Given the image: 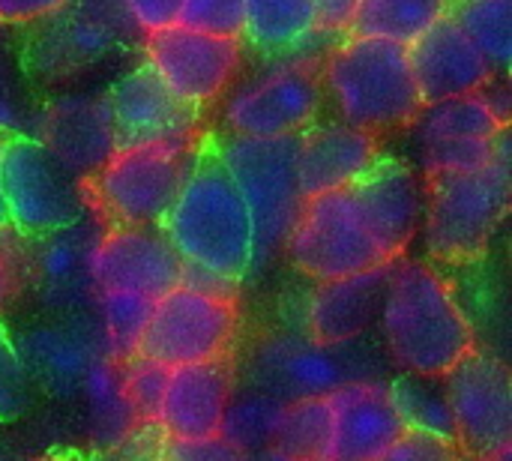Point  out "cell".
Returning a JSON list of instances; mask_svg holds the SVG:
<instances>
[{"instance_id":"40","label":"cell","mask_w":512,"mask_h":461,"mask_svg":"<svg viewBox=\"0 0 512 461\" xmlns=\"http://www.w3.org/2000/svg\"><path fill=\"white\" fill-rule=\"evenodd\" d=\"M165 435L156 426H138L126 441L105 450L102 461H159Z\"/></svg>"},{"instance_id":"35","label":"cell","mask_w":512,"mask_h":461,"mask_svg":"<svg viewBox=\"0 0 512 461\" xmlns=\"http://www.w3.org/2000/svg\"><path fill=\"white\" fill-rule=\"evenodd\" d=\"M120 378H123V393L126 402L141 426H156V411L162 402V390L168 381V369L147 360V357H126L120 363Z\"/></svg>"},{"instance_id":"5","label":"cell","mask_w":512,"mask_h":461,"mask_svg":"<svg viewBox=\"0 0 512 461\" xmlns=\"http://www.w3.org/2000/svg\"><path fill=\"white\" fill-rule=\"evenodd\" d=\"M510 132L495 159L477 171L426 177L423 249L441 264L480 261L510 213Z\"/></svg>"},{"instance_id":"25","label":"cell","mask_w":512,"mask_h":461,"mask_svg":"<svg viewBox=\"0 0 512 461\" xmlns=\"http://www.w3.org/2000/svg\"><path fill=\"white\" fill-rule=\"evenodd\" d=\"M408 57L423 105L480 93L498 78L453 15H444L423 36H417L408 45Z\"/></svg>"},{"instance_id":"30","label":"cell","mask_w":512,"mask_h":461,"mask_svg":"<svg viewBox=\"0 0 512 461\" xmlns=\"http://www.w3.org/2000/svg\"><path fill=\"white\" fill-rule=\"evenodd\" d=\"M330 435V414L327 399H294L282 405V414L276 420L270 453H276L285 461H324Z\"/></svg>"},{"instance_id":"27","label":"cell","mask_w":512,"mask_h":461,"mask_svg":"<svg viewBox=\"0 0 512 461\" xmlns=\"http://www.w3.org/2000/svg\"><path fill=\"white\" fill-rule=\"evenodd\" d=\"M333 42L318 30L315 0H246L243 45L261 57L330 48Z\"/></svg>"},{"instance_id":"9","label":"cell","mask_w":512,"mask_h":461,"mask_svg":"<svg viewBox=\"0 0 512 461\" xmlns=\"http://www.w3.org/2000/svg\"><path fill=\"white\" fill-rule=\"evenodd\" d=\"M0 195L9 228L30 240L93 210L87 180L72 174L36 135L0 138Z\"/></svg>"},{"instance_id":"1","label":"cell","mask_w":512,"mask_h":461,"mask_svg":"<svg viewBox=\"0 0 512 461\" xmlns=\"http://www.w3.org/2000/svg\"><path fill=\"white\" fill-rule=\"evenodd\" d=\"M378 318L390 360L408 375L444 378L477 348L471 318L426 261L390 264Z\"/></svg>"},{"instance_id":"43","label":"cell","mask_w":512,"mask_h":461,"mask_svg":"<svg viewBox=\"0 0 512 461\" xmlns=\"http://www.w3.org/2000/svg\"><path fill=\"white\" fill-rule=\"evenodd\" d=\"M60 3H66V0H0V21L27 27L33 21L45 18L48 12H54Z\"/></svg>"},{"instance_id":"46","label":"cell","mask_w":512,"mask_h":461,"mask_svg":"<svg viewBox=\"0 0 512 461\" xmlns=\"http://www.w3.org/2000/svg\"><path fill=\"white\" fill-rule=\"evenodd\" d=\"M0 461H18L15 459V453H12L3 441H0Z\"/></svg>"},{"instance_id":"22","label":"cell","mask_w":512,"mask_h":461,"mask_svg":"<svg viewBox=\"0 0 512 461\" xmlns=\"http://www.w3.org/2000/svg\"><path fill=\"white\" fill-rule=\"evenodd\" d=\"M324 399L330 414L324 461H375L408 429L384 384L354 381Z\"/></svg>"},{"instance_id":"48","label":"cell","mask_w":512,"mask_h":461,"mask_svg":"<svg viewBox=\"0 0 512 461\" xmlns=\"http://www.w3.org/2000/svg\"><path fill=\"white\" fill-rule=\"evenodd\" d=\"M465 461H477V459H465ZM489 461H510V456H501V459H489Z\"/></svg>"},{"instance_id":"4","label":"cell","mask_w":512,"mask_h":461,"mask_svg":"<svg viewBox=\"0 0 512 461\" xmlns=\"http://www.w3.org/2000/svg\"><path fill=\"white\" fill-rule=\"evenodd\" d=\"M321 84L336 117L372 135L408 129L423 108L408 45L378 36H339L321 57Z\"/></svg>"},{"instance_id":"23","label":"cell","mask_w":512,"mask_h":461,"mask_svg":"<svg viewBox=\"0 0 512 461\" xmlns=\"http://www.w3.org/2000/svg\"><path fill=\"white\" fill-rule=\"evenodd\" d=\"M231 396L228 360L168 369V381L156 411V429L165 435V441L219 438Z\"/></svg>"},{"instance_id":"19","label":"cell","mask_w":512,"mask_h":461,"mask_svg":"<svg viewBox=\"0 0 512 461\" xmlns=\"http://www.w3.org/2000/svg\"><path fill=\"white\" fill-rule=\"evenodd\" d=\"M90 270L99 291H129L150 300L183 282V258L162 225H105Z\"/></svg>"},{"instance_id":"31","label":"cell","mask_w":512,"mask_h":461,"mask_svg":"<svg viewBox=\"0 0 512 461\" xmlns=\"http://www.w3.org/2000/svg\"><path fill=\"white\" fill-rule=\"evenodd\" d=\"M495 75L507 78L512 66V0H456L450 12Z\"/></svg>"},{"instance_id":"8","label":"cell","mask_w":512,"mask_h":461,"mask_svg":"<svg viewBox=\"0 0 512 461\" xmlns=\"http://www.w3.org/2000/svg\"><path fill=\"white\" fill-rule=\"evenodd\" d=\"M198 147L201 138L114 150L87 180L93 210L105 225H162Z\"/></svg>"},{"instance_id":"38","label":"cell","mask_w":512,"mask_h":461,"mask_svg":"<svg viewBox=\"0 0 512 461\" xmlns=\"http://www.w3.org/2000/svg\"><path fill=\"white\" fill-rule=\"evenodd\" d=\"M375 461H465V456L456 441L408 426Z\"/></svg>"},{"instance_id":"21","label":"cell","mask_w":512,"mask_h":461,"mask_svg":"<svg viewBox=\"0 0 512 461\" xmlns=\"http://www.w3.org/2000/svg\"><path fill=\"white\" fill-rule=\"evenodd\" d=\"M351 192L384 258L390 264L405 258L423 225L426 177L405 159L381 156L375 168L351 186Z\"/></svg>"},{"instance_id":"26","label":"cell","mask_w":512,"mask_h":461,"mask_svg":"<svg viewBox=\"0 0 512 461\" xmlns=\"http://www.w3.org/2000/svg\"><path fill=\"white\" fill-rule=\"evenodd\" d=\"M387 273H390V264L357 273V276L318 282L315 294L309 297V309H306L309 339H315L321 345L357 342L375 324V318L381 312Z\"/></svg>"},{"instance_id":"7","label":"cell","mask_w":512,"mask_h":461,"mask_svg":"<svg viewBox=\"0 0 512 461\" xmlns=\"http://www.w3.org/2000/svg\"><path fill=\"white\" fill-rule=\"evenodd\" d=\"M213 147L252 213V228H255L252 270H255L285 249V240L306 201L297 183V135H282V138L216 135Z\"/></svg>"},{"instance_id":"2","label":"cell","mask_w":512,"mask_h":461,"mask_svg":"<svg viewBox=\"0 0 512 461\" xmlns=\"http://www.w3.org/2000/svg\"><path fill=\"white\" fill-rule=\"evenodd\" d=\"M162 231L186 267L234 285L249 276L255 264L252 213L213 141H201Z\"/></svg>"},{"instance_id":"37","label":"cell","mask_w":512,"mask_h":461,"mask_svg":"<svg viewBox=\"0 0 512 461\" xmlns=\"http://www.w3.org/2000/svg\"><path fill=\"white\" fill-rule=\"evenodd\" d=\"M246 0H183L177 12V24L213 36L243 39Z\"/></svg>"},{"instance_id":"47","label":"cell","mask_w":512,"mask_h":461,"mask_svg":"<svg viewBox=\"0 0 512 461\" xmlns=\"http://www.w3.org/2000/svg\"><path fill=\"white\" fill-rule=\"evenodd\" d=\"M33 461H66V459H57V456H42V459H33Z\"/></svg>"},{"instance_id":"28","label":"cell","mask_w":512,"mask_h":461,"mask_svg":"<svg viewBox=\"0 0 512 461\" xmlns=\"http://www.w3.org/2000/svg\"><path fill=\"white\" fill-rule=\"evenodd\" d=\"M42 99L45 93L24 66L21 27L0 21V138L36 135Z\"/></svg>"},{"instance_id":"12","label":"cell","mask_w":512,"mask_h":461,"mask_svg":"<svg viewBox=\"0 0 512 461\" xmlns=\"http://www.w3.org/2000/svg\"><path fill=\"white\" fill-rule=\"evenodd\" d=\"M141 60L171 93L204 114L243 72L246 45L243 39L171 24L141 39Z\"/></svg>"},{"instance_id":"39","label":"cell","mask_w":512,"mask_h":461,"mask_svg":"<svg viewBox=\"0 0 512 461\" xmlns=\"http://www.w3.org/2000/svg\"><path fill=\"white\" fill-rule=\"evenodd\" d=\"M243 450L222 438L210 441H165L159 461H240Z\"/></svg>"},{"instance_id":"44","label":"cell","mask_w":512,"mask_h":461,"mask_svg":"<svg viewBox=\"0 0 512 461\" xmlns=\"http://www.w3.org/2000/svg\"><path fill=\"white\" fill-rule=\"evenodd\" d=\"M9 276H12V273H9V267L0 261V306H3V297L9 294Z\"/></svg>"},{"instance_id":"32","label":"cell","mask_w":512,"mask_h":461,"mask_svg":"<svg viewBox=\"0 0 512 461\" xmlns=\"http://www.w3.org/2000/svg\"><path fill=\"white\" fill-rule=\"evenodd\" d=\"M387 390H390V399H393L399 417L405 420V426L456 441V426H453L450 402L444 393V378L402 372Z\"/></svg>"},{"instance_id":"29","label":"cell","mask_w":512,"mask_h":461,"mask_svg":"<svg viewBox=\"0 0 512 461\" xmlns=\"http://www.w3.org/2000/svg\"><path fill=\"white\" fill-rule=\"evenodd\" d=\"M453 3L456 0H363L351 18L348 33L411 45L435 21L450 15Z\"/></svg>"},{"instance_id":"13","label":"cell","mask_w":512,"mask_h":461,"mask_svg":"<svg viewBox=\"0 0 512 461\" xmlns=\"http://www.w3.org/2000/svg\"><path fill=\"white\" fill-rule=\"evenodd\" d=\"M423 177L477 171L489 165L510 132L483 93L426 102L408 126Z\"/></svg>"},{"instance_id":"14","label":"cell","mask_w":512,"mask_h":461,"mask_svg":"<svg viewBox=\"0 0 512 461\" xmlns=\"http://www.w3.org/2000/svg\"><path fill=\"white\" fill-rule=\"evenodd\" d=\"M456 447L465 459L489 461L510 456L512 384L510 369L483 351H471L444 375Z\"/></svg>"},{"instance_id":"18","label":"cell","mask_w":512,"mask_h":461,"mask_svg":"<svg viewBox=\"0 0 512 461\" xmlns=\"http://www.w3.org/2000/svg\"><path fill=\"white\" fill-rule=\"evenodd\" d=\"M102 96L111 114L117 150L201 138V111L171 93L144 60L123 66Z\"/></svg>"},{"instance_id":"20","label":"cell","mask_w":512,"mask_h":461,"mask_svg":"<svg viewBox=\"0 0 512 461\" xmlns=\"http://www.w3.org/2000/svg\"><path fill=\"white\" fill-rule=\"evenodd\" d=\"M36 138L81 180H90L117 150L102 90L84 87L45 93Z\"/></svg>"},{"instance_id":"24","label":"cell","mask_w":512,"mask_h":461,"mask_svg":"<svg viewBox=\"0 0 512 461\" xmlns=\"http://www.w3.org/2000/svg\"><path fill=\"white\" fill-rule=\"evenodd\" d=\"M378 135L339 117L315 120L297 135V183L303 198L348 189L363 180L381 159Z\"/></svg>"},{"instance_id":"42","label":"cell","mask_w":512,"mask_h":461,"mask_svg":"<svg viewBox=\"0 0 512 461\" xmlns=\"http://www.w3.org/2000/svg\"><path fill=\"white\" fill-rule=\"evenodd\" d=\"M363 0H315V15H318V30L330 39H339L348 33L351 18Z\"/></svg>"},{"instance_id":"15","label":"cell","mask_w":512,"mask_h":461,"mask_svg":"<svg viewBox=\"0 0 512 461\" xmlns=\"http://www.w3.org/2000/svg\"><path fill=\"white\" fill-rule=\"evenodd\" d=\"M105 231L96 210L84 213L78 222L57 228L42 237H30L24 255V279L51 315H81L93 312L96 282H93V249Z\"/></svg>"},{"instance_id":"17","label":"cell","mask_w":512,"mask_h":461,"mask_svg":"<svg viewBox=\"0 0 512 461\" xmlns=\"http://www.w3.org/2000/svg\"><path fill=\"white\" fill-rule=\"evenodd\" d=\"M15 345L30 384L66 405H78L93 369L111 357L93 312L57 315L54 321L27 327Z\"/></svg>"},{"instance_id":"36","label":"cell","mask_w":512,"mask_h":461,"mask_svg":"<svg viewBox=\"0 0 512 461\" xmlns=\"http://www.w3.org/2000/svg\"><path fill=\"white\" fill-rule=\"evenodd\" d=\"M33 384L24 372L15 336L0 321V423H15L30 408Z\"/></svg>"},{"instance_id":"45","label":"cell","mask_w":512,"mask_h":461,"mask_svg":"<svg viewBox=\"0 0 512 461\" xmlns=\"http://www.w3.org/2000/svg\"><path fill=\"white\" fill-rule=\"evenodd\" d=\"M9 231V216H6V207H3V195H0V237Z\"/></svg>"},{"instance_id":"3","label":"cell","mask_w":512,"mask_h":461,"mask_svg":"<svg viewBox=\"0 0 512 461\" xmlns=\"http://www.w3.org/2000/svg\"><path fill=\"white\" fill-rule=\"evenodd\" d=\"M141 30L120 0H66L21 27V54L42 93L81 87L141 51Z\"/></svg>"},{"instance_id":"34","label":"cell","mask_w":512,"mask_h":461,"mask_svg":"<svg viewBox=\"0 0 512 461\" xmlns=\"http://www.w3.org/2000/svg\"><path fill=\"white\" fill-rule=\"evenodd\" d=\"M282 399L270 396V393H249L240 402H231L225 411V423H222V441L234 444L243 453H255V450H267L276 420L282 414Z\"/></svg>"},{"instance_id":"11","label":"cell","mask_w":512,"mask_h":461,"mask_svg":"<svg viewBox=\"0 0 512 461\" xmlns=\"http://www.w3.org/2000/svg\"><path fill=\"white\" fill-rule=\"evenodd\" d=\"M237 327L240 318L231 297H216L180 282L153 303L135 354L165 369L225 360Z\"/></svg>"},{"instance_id":"16","label":"cell","mask_w":512,"mask_h":461,"mask_svg":"<svg viewBox=\"0 0 512 461\" xmlns=\"http://www.w3.org/2000/svg\"><path fill=\"white\" fill-rule=\"evenodd\" d=\"M252 375L264 393L294 402L327 396L354 381H369V366L360 360L354 342L321 345L309 336L276 333L255 348Z\"/></svg>"},{"instance_id":"49","label":"cell","mask_w":512,"mask_h":461,"mask_svg":"<svg viewBox=\"0 0 512 461\" xmlns=\"http://www.w3.org/2000/svg\"><path fill=\"white\" fill-rule=\"evenodd\" d=\"M312 461H318V459H312Z\"/></svg>"},{"instance_id":"10","label":"cell","mask_w":512,"mask_h":461,"mask_svg":"<svg viewBox=\"0 0 512 461\" xmlns=\"http://www.w3.org/2000/svg\"><path fill=\"white\" fill-rule=\"evenodd\" d=\"M282 252L294 270L315 282H333L390 264L369 231L351 186L306 198Z\"/></svg>"},{"instance_id":"41","label":"cell","mask_w":512,"mask_h":461,"mask_svg":"<svg viewBox=\"0 0 512 461\" xmlns=\"http://www.w3.org/2000/svg\"><path fill=\"white\" fill-rule=\"evenodd\" d=\"M132 24L141 30V36L156 33L162 27L177 24V12L183 0H120Z\"/></svg>"},{"instance_id":"6","label":"cell","mask_w":512,"mask_h":461,"mask_svg":"<svg viewBox=\"0 0 512 461\" xmlns=\"http://www.w3.org/2000/svg\"><path fill=\"white\" fill-rule=\"evenodd\" d=\"M327 48L264 57L246 78L225 90L219 105V135L282 138L300 135L321 117L324 84L321 57Z\"/></svg>"},{"instance_id":"33","label":"cell","mask_w":512,"mask_h":461,"mask_svg":"<svg viewBox=\"0 0 512 461\" xmlns=\"http://www.w3.org/2000/svg\"><path fill=\"white\" fill-rule=\"evenodd\" d=\"M153 303L156 300L141 297V294H129V291H96L93 318L102 330L108 354L117 363H123L126 357L135 354Z\"/></svg>"}]
</instances>
